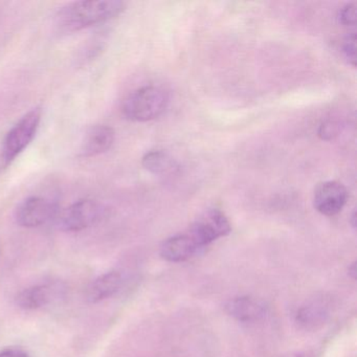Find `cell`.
Listing matches in <instances>:
<instances>
[{
    "mask_svg": "<svg viewBox=\"0 0 357 357\" xmlns=\"http://www.w3.org/2000/svg\"><path fill=\"white\" fill-rule=\"evenodd\" d=\"M126 9L119 0L75 1L62 7L55 15V26L60 33H75L114 20Z\"/></svg>",
    "mask_w": 357,
    "mask_h": 357,
    "instance_id": "1",
    "label": "cell"
},
{
    "mask_svg": "<svg viewBox=\"0 0 357 357\" xmlns=\"http://www.w3.org/2000/svg\"><path fill=\"white\" fill-rule=\"evenodd\" d=\"M169 100V93L162 87L147 85L133 91L125 100L123 114L132 122H149L164 114L170 102Z\"/></svg>",
    "mask_w": 357,
    "mask_h": 357,
    "instance_id": "2",
    "label": "cell"
},
{
    "mask_svg": "<svg viewBox=\"0 0 357 357\" xmlns=\"http://www.w3.org/2000/svg\"><path fill=\"white\" fill-rule=\"evenodd\" d=\"M43 112L36 107L24 114L6 135L1 149L3 166L14 162L36 137L40 127Z\"/></svg>",
    "mask_w": 357,
    "mask_h": 357,
    "instance_id": "3",
    "label": "cell"
},
{
    "mask_svg": "<svg viewBox=\"0 0 357 357\" xmlns=\"http://www.w3.org/2000/svg\"><path fill=\"white\" fill-rule=\"evenodd\" d=\"M106 213L105 206L97 200H79L58 213V227L70 233L84 231L101 222L105 218Z\"/></svg>",
    "mask_w": 357,
    "mask_h": 357,
    "instance_id": "4",
    "label": "cell"
},
{
    "mask_svg": "<svg viewBox=\"0 0 357 357\" xmlns=\"http://www.w3.org/2000/svg\"><path fill=\"white\" fill-rule=\"evenodd\" d=\"M231 231V223L225 213L218 208H212L204 212L187 231L204 250L219 238L229 235Z\"/></svg>",
    "mask_w": 357,
    "mask_h": 357,
    "instance_id": "5",
    "label": "cell"
},
{
    "mask_svg": "<svg viewBox=\"0 0 357 357\" xmlns=\"http://www.w3.org/2000/svg\"><path fill=\"white\" fill-rule=\"evenodd\" d=\"M57 215V204L41 196H32L18 204L15 220L20 227L34 229L56 218Z\"/></svg>",
    "mask_w": 357,
    "mask_h": 357,
    "instance_id": "6",
    "label": "cell"
},
{
    "mask_svg": "<svg viewBox=\"0 0 357 357\" xmlns=\"http://www.w3.org/2000/svg\"><path fill=\"white\" fill-rule=\"evenodd\" d=\"M348 192L342 183L335 181L319 183L313 195L315 210L325 216L338 214L346 206Z\"/></svg>",
    "mask_w": 357,
    "mask_h": 357,
    "instance_id": "7",
    "label": "cell"
},
{
    "mask_svg": "<svg viewBox=\"0 0 357 357\" xmlns=\"http://www.w3.org/2000/svg\"><path fill=\"white\" fill-rule=\"evenodd\" d=\"M331 315V304L327 298L321 296L303 305L296 314V323L301 329L314 331L323 327Z\"/></svg>",
    "mask_w": 357,
    "mask_h": 357,
    "instance_id": "8",
    "label": "cell"
},
{
    "mask_svg": "<svg viewBox=\"0 0 357 357\" xmlns=\"http://www.w3.org/2000/svg\"><path fill=\"white\" fill-rule=\"evenodd\" d=\"M202 250L188 231L177 234L162 242L160 256L168 262L179 263L189 260Z\"/></svg>",
    "mask_w": 357,
    "mask_h": 357,
    "instance_id": "9",
    "label": "cell"
},
{
    "mask_svg": "<svg viewBox=\"0 0 357 357\" xmlns=\"http://www.w3.org/2000/svg\"><path fill=\"white\" fill-rule=\"evenodd\" d=\"M116 132L112 127L106 125H97L91 127L81 146V156L83 158H95L106 153L114 145Z\"/></svg>",
    "mask_w": 357,
    "mask_h": 357,
    "instance_id": "10",
    "label": "cell"
},
{
    "mask_svg": "<svg viewBox=\"0 0 357 357\" xmlns=\"http://www.w3.org/2000/svg\"><path fill=\"white\" fill-rule=\"evenodd\" d=\"M227 313L242 323H254L260 321L266 315V306L256 298L250 296H239L229 301Z\"/></svg>",
    "mask_w": 357,
    "mask_h": 357,
    "instance_id": "11",
    "label": "cell"
},
{
    "mask_svg": "<svg viewBox=\"0 0 357 357\" xmlns=\"http://www.w3.org/2000/svg\"><path fill=\"white\" fill-rule=\"evenodd\" d=\"M124 283L122 273L118 271H108L91 282L87 288L86 298L91 303H99L112 298Z\"/></svg>",
    "mask_w": 357,
    "mask_h": 357,
    "instance_id": "12",
    "label": "cell"
},
{
    "mask_svg": "<svg viewBox=\"0 0 357 357\" xmlns=\"http://www.w3.org/2000/svg\"><path fill=\"white\" fill-rule=\"evenodd\" d=\"M54 296V288L50 285H34L22 290L17 298L18 306L24 310H36L43 308L52 302Z\"/></svg>",
    "mask_w": 357,
    "mask_h": 357,
    "instance_id": "13",
    "label": "cell"
},
{
    "mask_svg": "<svg viewBox=\"0 0 357 357\" xmlns=\"http://www.w3.org/2000/svg\"><path fill=\"white\" fill-rule=\"evenodd\" d=\"M142 164L146 170L158 175L165 174L173 168V160L169 158L168 154L160 150L148 152L144 156Z\"/></svg>",
    "mask_w": 357,
    "mask_h": 357,
    "instance_id": "14",
    "label": "cell"
},
{
    "mask_svg": "<svg viewBox=\"0 0 357 357\" xmlns=\"http://www.w3.org/2000/svg\"><path fill=\"white\" fill-rule=\"evenodd\" d=\"M342 55L349 64L356 66V35L355 32L349 33L342 41Z\"/></svg>",
    "mask_w": 357,
    "mask_h": 357,
    "instance_id": "15",
    "label": "cell"
},
{
    "mask_svg": "<svg viewBox=\"0 0 357 357\" xmlns=\"http://www.w3.org/2000/svg\"><path fill=\"white\" fill-rule=\"evenodd\" d=\"M338 22L342 26H354L356 22V6L355 3H348L338 12Z\"/></svg>",
    "mask_w": 357,
    "mask_h": 357,
    "instance_id": "16",
    "label": "cell"
},
{
    "mask_svg": "<svg viewBox=\"0 0 357 357\" xmlns=\"http://www.w3.org/2000/svg\"><path fill=\"white\" fill-rule=\"evenodd\" d=\"M337 130H336V126L334 124H332L331 122L326 123L323 126L319 129V135L323 137L324 139H332L333 135H336Z\"/></svg>",
    "mask_w": 357,
    "mask_h": 357,
    "instance_id": "17",
    "label": "cell"
},
{
    "mask_svg": "<svg viewBox=\"0 0 357 357\" xmlns=\"http://www.w3.org/2000/svg\"><path fill=\"white\" fill-rule=\"evenodd\" d=\"M0 357H29L26 352L20 348H7L0 351Z\"/></svg>",
    "mask_w": 357,
    "mask_h": 357,
    "instance_id": "18",
    "label": "cell"
},
{
    "mask_svg": "<svg viewBox=\"0 0 357 357\" xmlns=\"http://www.w3.org/2000/svg\"><path fill=\"white\" fill-rule=\"evenodd\" d=\"M281 357H317V355L311 351H302V352L289 353Z\"/></svg>",
    "mask_w": 357,
    "mask_h": 357,
    "instance_id": "19",
    "label": "cell"
},
{
    "mask_svg": "<svg viewBox=\"0 0 357 357\" xmlns=\"http://www.w3.org/2000/svg\"><path fill=\"white\" fill-rule=\"evenodd\" d=\"M355 220H356V214H355V212H353L352 217H351V223H352L353 227H355V225H356V223H355Z\"/></svg>",
    "mask_w": 357,
    "mask_h": 357,
    "instance_id": "20",
    "label": "cell"
}]
</instances>
